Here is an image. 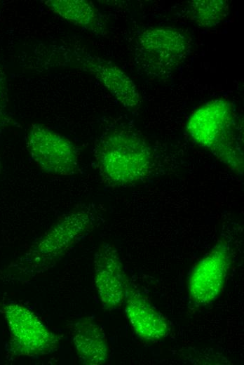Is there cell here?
I'll return each instance as SVG.
<instances>
[{"instance_id": "cell-1", "label": "cell", "mask_w": 244, "mask_h": 365, "mask_svg": "<svg viewBox=\"0 0 244 365\" xmlns=\"http://www.w3.org/2000/svg\"><path fill=\"white\" fill-rule=\"evenodd\" d=\"M94 156L102 176L116 185H130L145 178L153 159L144 139L126 128L104 133L95 146Z\"/></svg>"}, {"instance_id": "cell-2", "label": "cell", "mask_w": 244, "mask_h": 365, "mask_svg": "<svg viewBox=\"0 0 244 365\" xmlns=\"http://www.w3.org/2000/svg\"><path fill=\"white\" fill-rule=\"evenodd\" d=\"M187 131L197 144L229 167L240 170L243 158L237 141L236 114L229 100L215 99L198 107L190 116Z\"/></svg>"}, {"instance_id": "cell-3", "label": "cell", "mask_w": 244, "mask_h": 365, "mask_svg": "<svg viewBox=\"0 0 244 365\" xmlns=\"http://www.w3.org/2000/svg\"><path fill=\"white\" fill-rule=\"evenodd\" d=\"M42 52L40 65L70 67L86 71L97 78L111 94L128 109L137 108L141 97L136 84L113 62L83 50L63 46H49Z\"/></svg>"}, {"instance_id": "cell-4", "label": "cell", "mask_w": 244, "mask_h": 365, "mask_svg": "<svg viewBox=\"0 0 244 365\" xmlns=\"http://www.w3.org/2000/svg\"><path fill=\"white\" fill-rule=\"evenodd\" d=\"M190 43L181 31L172 27L147 29L137 36L134 60L139 70L153 79L170 77L189 55Z\"/></svg>"}, {"instance_id": "cell-5", "label": "cell", "mask_w": 244, "mask_h": 365, "mask_svg": "<svg viewBox=\"0 0 244 365\" xmlns=\"http://www.w3.org/2000/svg\"><path fill=\"white\" fill-rule=\"evenodd\" d=\"M95 213L90 208H80L63 215L34 244L27 255L35 267H48L93 228Z\"/></svg>"}, {"instance_id": "cell-6", "label": "cell", "mask_w": 244, "mask_h": 365, "mask_svg": "<svg viewBox=\"0 0 244 365\" xmlns=\"http://www.w3.org/2000/svg\"><path fill=\"white\" fill-rule=\"evenodd\" d=\"M27 148L36 164L48 174L69 176L78 171L76 147L67 137L43 124H34L30 126Z\"/></svg>"}, {"instance_id": "cell-7", "label": "cell", "mask_w": 244, "mask_h": 365, "mask_svg": "<svg viewBox=\"0 0 244 365\" xmlns=\"http://www.w3.org/2000/svg\"><path fill=\"white\" fill-rule=\"evenodd\" d=\"M231 261L229 244L220 241L194 265L189 277L188 291L195 305H206L218 298Z\"/></svg>"}, {"instance_id": "cell-8", "label": "cell", "mask_w": 244, "mask_h": 365, "mask_svg": "<svg viewBox=\"0 0 244 365\" xmlns=\"http://www.w3.org/2000/svg\"><path fill=\"white\" fill-rule=\"evenodd\" d=\"M15 351L22 355L38 356L53 352L57 336L50 331L32 312L22 305H9L4 309Z\"/></svg>"}, {"instance_id": "cell-9", "label": "cell", "mask_w": 244, "mask_h": 365, "mask_svg": "<svg viewBox=\"0 0 244 365\" xmlns=\"http://www.w3.org/2000/svg\"><path fill=\"white\" fill-rule=\"evenodd\" d=\"M95 283L102 307L111 310L124 300L127 281L123 265L114 246L104 243L94 257Z\"/></svg>"}, {"instance_id": "cell-10", "label": "cell", "mask_w": 244, "mask_h": 365, "mask_svg": "<svg viewBox=\"0 0 244 365\" xmlns=\"http://www.w3.org/2000/svg\"><path fill=\"white\" fill-rule=\"evenodd\" d=\"M123 301L126 317L140 338L156 342L168 335V321L128 280Z\"/></svg>"}, {"instance_id": "cell-11", "label": "cell", "mask_w": 244, "mask_h": 365, "mask_svg": "<svg viewBox=\"0 0 244 365\" xmlns=\"http://www.w3.org/2000/svg\"><path fill=\"white\" fill-rule=\"evenodd\" d=\"M73 341L83 364H104L108 358V345L102 327L89 318L74 324Z\"/></svg>"}, {"instance_id": "cell-12", "label": "cell", "mask_w": 244, "mask_h": 365, "mask_svg": "<svg viewBox=\"0 0 244 365\" xmlns=\"http://www.w3.org/2000/svg\"><path fill=\"white\" fill-rule=\"evenodd\" d=\"M45 5L63 19L95 34L104 35L106 24L94 4L86 0H47Z\"/></svg>"}, {"instance_id": "cell-13", "label": "cell", "mask_w": 244, "mask_h": 365, "mask_svg": "<svg viewBox=\"0 0 244 365\" xmlns=\"http://www.w3.org/2000/svg\"><path fill=\"white\" fill-rule=\"evenodd\" d=\"M229 5L225 0H194L189 5V14L198 26L213 27L228 15Z\"/></svg>"}, {"instance_id": "cell-14", "label": "cell", "mask_w": 244, "mask_h": 365, "mask_svg": "<svg viewBox=\"0 0 244 365\" xmlns=\"http://www.w3.org/2000/svg\"><path fill=\"white\" fill-rule=\"evenodd\" d=\"M2 100H3V91H2V88H1V84L0 82V117L1 116L2 110L4 108Z\"/></svg>"}]
</instances>
